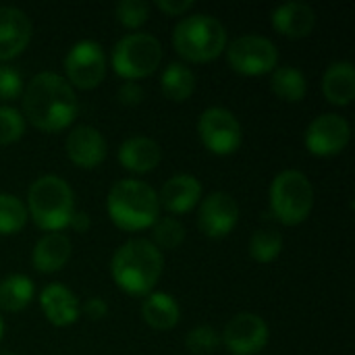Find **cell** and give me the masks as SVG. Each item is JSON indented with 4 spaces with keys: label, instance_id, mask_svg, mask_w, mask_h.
I'll return each mask as SVG.
<instances>
[{
    "label": "cell",
    "instance_id": "32",
    "mask_svg": "<svg viewBox=\"0 0 355 355\" xmlns=\"http://www.w3.org/2000/svg\"><path fill=\"white\" fill-rule=\"evenodd\" d=\"M23 92V81L17 69L0 64V100H15Z\"/></svg>",
    "mask_w": 355,
    "mask_h": 355
},
{
    "label": "cell",
    "instance_id": "19",
    "mask_svg": "<svg viewBox=\"0 0 355 355\" xmlns=\"http://www.w3.org/2000/svg\"><path fill=\"white\" fill-rule=\"evenodd\" d=\"M162 150L156 139L146 135H135L119 146V162L131 173H150L160 164Z\"/></svg>",
    "mask_w": 355,
    "mask_h": 355
},
{
    "label": "cell",
    "instance_id": "22",
    "mask_svg": "<svg viewBox=\"0 0 355 355\" xmlns=\"http://www.w3.org/2000/svg\"><path fill=\"white\" fill-rule=\"evenodd\" d=\"M141 318L154 331H171L179 324L181 308L173 295L164 291H152L141 304Z\"/></svg>",
    "mask_w": 355,
    "mask_h": 355
},
{
    "label": "cell",
    "instance_id": "26",
    "mask_svg": "<svg viewBox=\"0 0 355 355\" xmlns=\"http://www.w3.org/2000/svg\"><path fill=\"white\" fill-rule=\"evenodd\" d=\"M281 252H283V235L272 227H262L254 231V235L250 237V256L260 264H268L277 260Z\"/></svg>",
    "mask_w": 355,
    "mask_h": 355
},
{
    "label": "cell",
    "instance_id": "30",
    "mask_svg": "<svg viewBox=\"0 0 355 355\" xmlns=\"http://www.w3.org/2000/svg\"><path fill=\"white\" fill-rule=\"evenodd\" d=\"M25 133V119L23 114L6 104H0V146L15 144Z\"/></svg>",
    "mask_w": 355,
    "mask_h": 355
},
{
    "label": "cell",
    "instance_id": "17",
    "mask_svg": "<svg viewBox=\"0 0 355 355\" xmlns=\"http://www.w3.org/2000/svg\"><path fill=\"white\" fill-rule=\"evenodd\" d=\"M200 200H202V183L187 173L171 177L158 193V202L171 214H185L193 210L200 204Z\"/></svg>",
    "mask_w": 355,
    "mask_h": 355
},
{
    "label": "cell",
    "instance_id": "9",
    "mask_svg": "<svg viewBox=\"0 0 355 355\" xmlns=\"http://www.w3.org/2000/svg\"><path fill=\"white\" fill-rule=\"evenodd\" d=\"M198 133H200L202 144L212 154H218V156H229L237 152L243 141V129H241L239 119L223 106L206 108L200 114Z\"/></svg>",
    "mask_w": 355,
    "mask_h": 355
},
{
    "label": "cell",
    "instance_id": "15",
    "mask_svg": "<svg viewBox=\"0 0 355 355\" xmlns=\"http://www.w3.org/2000/svg\"><path fill=\"white\" fill-rule=\"evenodd\" d=\"M33 33L29 17L17 6H0V60L19 56Z\"/></svg>",
    "mask_w": 355,
    "mask_h": 355
},
{
    "label": "cell",
    "instance_id": "31",
    "mask_svg": "<svg viewBox=\"0 0 355 355\" xmlns=\"http://www.w3.org/2000/svg\"><path fill=\"white\" fill-rule=\"evenodd\" d=\"M114 17L121 25L129 29L141 27L150 17V4L144 0H121L114 6Z\"/></svg>",
    "mask_w": 355,
    "mask_h": 355
},
{
    "label": "cell",
    "instance_id": "11",
    "mask_svg": "<svg viewBox=\"0 0 355 355\" xmlns=\"http://www.w3.org/2000/svg\"><path fill=\"white\" fill-rule=\"evenodd\" d=\"M220 343L233 355L260 354L268 343V324L258 314L239 312L227 322Z\"/></svg>",
    "mask_w": 355,
    "mask_h": 355
},
{
    "label": "cell",
    "instance_id": "7",
    "mask_svg": "<svg viewBox=\"0 0 355 355\" xmlns=\"http://www.w3.org/2000/svg\"><path fill=\"white\" fill-rule=\"evenodd\" d=\"M162 60V44L152 33H129L112 48L114 73L127 81L152 75Z\"/></svg>",
    "mask_w": 355,
    "mask_h": 355
},
{
    "label": "cell",
    "instance_id": "28",
    "mask_svg": "<svg viewBox=\"0 0 355 355\" xmlns=\"http://www.w3.org/2000/svg\"><path fill=\"white\" fill-rule=\"evenodd\" d=\"M150 229H152V243L158 250H177L185 241V227L175 216H162Z\"/></svg>",
    "mask_w": 355,
    "mask_h": 355
},
{
    "label": "cell",
    "instance_id": "5",
    "mask_svg": "<svg viewBox=\"0 0 355 355\" xmlns=\"http://www.w3.org/2000/svg\"><path fill=\"white\" fill-rule=\"evenodd\" d=\"M173 46L189 62H210L227 48V27L204 12L183 17L173 29Z\"/></svg>",
    "mask_w": 355,
    "mask_h": 355
},
{
    "label": "cell",
    "instance_id": "36",
    "mask_svg": "<svg viewBox=\"0 0 355 355\" xmlns=\"http://www.w3.org/2000/svg\"><path fill=\"white\" fill-rule=\"evenodd\" d=\"M69 227H73L75 231L83 233V231H87V229H89V216H87V214H83V212H75V214L71 216Z\"/></svg>",
    "mask_w": 355,
    "mask_h": 355
},
{
    "label": "cell",
    "instance_id": "8",
    "mask_svg": "<svg viewBox=\"0 0 355 355\" xmlns=\"http://www.w3.org/2000/svg\"><path fill=\"white\" fill-rule=\"evenodd\" d=\"M225 50L229 64L241 75H264L275 71L279 62V50L272 40L258 33L239 35Z\"/></svg>",
    "mask_w": 355,
    "mask_h": 355
},
{
    "label": "cell",
    "instance_id": "12",
    "mask_svg": "<svg viewBox=\"0 0 355 355\" xmlns=\"http://www.w3.org/2000/svg\"><path fill=\"white\" fill-rule=\"evenodd\" d=\"M349 139H352V127L347 119L335 112L316 116L306 129V148L314 156H322V158L337 156L339 152H343Z\"/></svg>",
    "mask_w": 355,
    "mask_h": 355
},
{
    "label": "cell",
    "instance_id": "10",
    "mask_svg": "<svg viewBox=\"0 0 355 355\" xmlns=\"http://www.w3.org/2000/svg\"><path fill=\"white\" fill-rule=\"evenodd\" d=\"M64 73L71 87L94 89L106 75V54L94 40H81L64 56Z\"/></svg>",
    "mask_w": 355,
    "mask_h": 355
},
{
    "label": "cell",
    "instance_id": "33",
    "mask_svg": "<svg viewBox=\"0 0 355 355\" xmlns=\"http://www.w3.org/2000/svg\"><path fill=\"white\" fill-rule=\"evenodd\" d=\"M116 98L125 106H137L144 100V87L135 81H125L116 92Z\"/></svg>",
    "mask_w": 355,
    "mask_h": 355
},
{
    "label": "cell",
    "instance_id": "3",
    "mask_svg": "<svg viewBox=\"0 0 355 355\" xmlns=\"http://www.w3.org/2000/svg\"><path fill=\"white\" fill-rule=\"evenodd\" d=\"M106 210L112 223L123 231H144L160 218L158 193L137 179L116 181L108 191Z\"/></svg>",
    "mask_w": 355,
    "mask_h": 355
},
{
    "label": "cell",
    "instance_id": "4",
    "mask_svg": "<svg viewBox=\"0 0 355 355\" xmlns=\"http://www.w3.org/2000/svg\"><path fill=\"white\" fill-rule=\"evenodd\" d=\"M25 208L27 216H31L40 229L58 233L69 227L71 216L75 214V196L62 177L44 175L31 183Z\"/></svg>",
    "mask_w": 355,
    "mask_h": 355
},
{
    "label": "cell",
    "instance_id": "14",
    "mask_svg": "<svg viewBox=\"0 0 355 355\" xmlns=\"http://www.w3.org/2000/svg\"><path fill=\"white\" fill-rule=\"evenodd\" d=\"M64 150L69 160L79 168H96L106 158L108 146L104 135L92 125H77L69 131Z\"/></svg>",
    "mask_w": 355,
    "mask_h": 355
},
{
    "label": "cell",
    "instance_id": "23",
    "mask_svg": "<svg viewBox=\"0 0 355 355\" xmlns=\"http://www.w3.org/2000/svg\"><path fill=\"white\" fill-rule=\"evenodd\" d=\"M162 94L173 102H185L196 92V73L185 62H171L160 75Z\"/></svg>",
    "mask_w": 355,
    "mask_h": 355
},
{
    "label": "cell",
    "instance_id": "25",
    "mask_svg": "<svg viewBox=\"0 0 355 355\" xmlns=\"http://www.w3.org/2000/svg\"><path fill=\"white\" fill-rule=\"evenodd\" d=\"M270 89L287 102H300L304 100L308 92L306 75L297 67H277L270 77Z\"/></svg>",
    "mask_w": 355,
    "mask_h": 355
},
{
    "label": "cell",
    "instance_id": "18",
    "mask_svg": "<svg viewBox=\"0 0 355 355\" xmlns=\"http://www.w3.org/2000/svg\"><path fill=\"white\" fill-rule=\"evenodd\" d=\"M270 21L281 35L306 37L312 33L316 25V12L310 4L293 0V2H285L277 6L270 15Z\"/></svg>",
    "mask_w": 355,
    "mask_h": 355
},
{
    "label": "cell",
    "instance_id": "21",
    "mask_svg": "<svg viewBox=\"0 0 355 355\" xmlns=\"http://www.w3.org/2000/svg\"><path fill=\"white\" fill-rule=\"evenodd\" d=\"M71 241L62 233H46L33 248L31 262L37 272L50 275L60 270L71 258Z\"/></svg>",
    "mask_w": 355,
    "mask_h": 355
},
{
    "label": "cell",
    "instance_id": "1",
    "mask_svg": "<svg viewBox=\"0 0 355 355\" xmlns=\"http://www.w3.org/2000/svg\"><path fill=\"white\" fill-rule=\"evenodd\" d=\"M23 96V119L35 129L54 133L67 129L77 114V96L71 83L52 71H42L29 79Z\"/></svg>",
    "mask_w": 355,
    "mask_h": 355
},
{
    "label": "cell",
    "instance_id": "38",
    "mask_svg": "<svg viewBox=\"0 0 355 355\" xmlns=\"http://www.w3.org/2000/svg\"><path fill=\"white\" fill-rule=\"evenodd\" d=\"M0 355H17V354H12V352H0Z\"/></svg>",
    "mask_w": 355,
    "mask_h": 355
},
{
    "label": "cell",
    "instance_id": "24",
    "mask_svg": "<svg viewBox=\"0 0 355 355\" xmlns=\"http://www.w3.org/2000/svg\"><path fill=\"white\" fill-rule=\"evenodd\" d=\"M35 295L33 281L25 275H8L0 281V310L21 312Z\"/></svg>",
    "mask_w": 355,
    "mask_h": 355
},
{
    "label": "cell",
    "instance_id": "29",
    "mask_svg": "<svg viewBox=\"0 0 355 355\" xmlns=\"http://www.w3.org/2000/svg\"><path fill=\"white\" fill-rule=\"evenodd\" d=\"M220 345V333L210 324H200L191 329L185 337V347L196 355L214 354Z\"/></svg>",
    "mask_w": 355,
    "mask_h": 355
},
{
    "label": "cell",
    "instance_id": "16",
    "mask_svg": "<svg viewBox=\"0 0 355 355\" xmlns=\"http://www.w3.org/2000/svg\"><path fill=\"white\" fill-rule=\"evenodd\" d=\"M40 306L44 316L48 318L50 324L54 327H69L79 320L81 306L75 293L60 285V283H50L42 289L40 293Z\"/></svg>",
    "mask_w": 355,
    "mask_h": 355
},
{
    "label": "cell",
    "instance_id": "27",
    "mask_svg": "<svg viewBox=\"0 0 355 355\" xmlns=\"http://www.w3.org/2000/svg\"><path fill=\"white\" fill-rule=\"evenodd\" d=\"M27 223L25 204L12 193H0V235H15Z\"/></svg>",
    "mask_w": 355,
    "mask_h": 355
},
{
    "label": "cell",
    "instance_id": "13",
    "mask_svg": "<svg viewBox=\"0 0 355 355\" xmlns=\"http://www.w3.org/2000/svg\"><path fill=\"white\" fill-rule=\"evenodd\" d=\"M239 223V204L227 191H214L200 202L198 227L212 239L227 237Z\"/></svg>",
    "mask_w": 355,
    "mask_h": 355
},
{
    "label": "cell",
    "instance_id": "35",
    "mask_svg": "<svg viewBox=\"0 0 355 355\" xmlns=\"http://www.w3.org/2000/svg\"><path fill=\"white\" fill-rule=\"evenodd\" d=\"M81 312H83L87 318H92V320H102V318L108 314V306H106L104 300L92 297V300H87V302L81 306Z\"/></svg>",
    "mask_w": 355,
    "mask_h": 355
},
{
    "label": "cell",
    "instance_id": "34",
    "mask_svg": "<svg viewBox=\"0 0 355 355\" xmlns=\"http://www.w3.org/2000/svg\"><path fill=\"white\" fill-rule=\"evenodd\" d=\"M156 6L166 15L179 17V15H185L193 6V0H156Z\"/></svg>",
    "mask_w": 355,
    "mask_h": 355
},
{
    "label": "cell",
    "instance_id": "6",
    "mask_svg": "<svg viewBox=\"0 0 355 355\" xmlns=\"http://www.w3.org/2000/svg\"><path fill=\"white\" fill-rule=\"evenodd\" d=\"M270 212L289 227L304 223L314 208V187L302 171H283L270 183Z\"/></svg>",
    "mask_w": 355,
    "mask_h": 355
},
{
    "label": "cell",
    "instance_id": "20",
    "mask_svg": "<svg viewBox=\"0 0 355 355\" xmlns=\"http://www.w3.org/2000/svg\"><path fill=\"white\" fill-rule=\"evenodd\" d=\"M322 94L335 106H347L355 98V69L349 60H335L322 75Z\"/></svg>",
    "mask_w": 355,
    "mask_h": 355
},
{
    "label": "cell",
    "instance_id": "2",
    "mask_svg": "<svg viewBox=\"0 0 355 355\" xmlns=\"http://www.w3.org/2000/svg\"><path fill=\"white\" fill-rule=\"evenodd\" d=\"M164 268L162 252L150 239H129L116 248L110 272L119 289L129 295H148L156 287Z\"/></svg>",
    "mask_w": 355,
    "mask_h": 355
},
{
    "label": "cell",
    "instance_id": "37",
    "mask_svg": "<svg viewBox=\"0 0 355 355\" xmlns=\"http://www.w3.org/2000/svg\"><path fill=\"white\" fill-rule=\"evenodd\" d=\"M2 333H4V320H2V316H0V339H2Z\"/></svg>",
    "mask_w": 355,
    "mask_h": 355
}]
</instances>
